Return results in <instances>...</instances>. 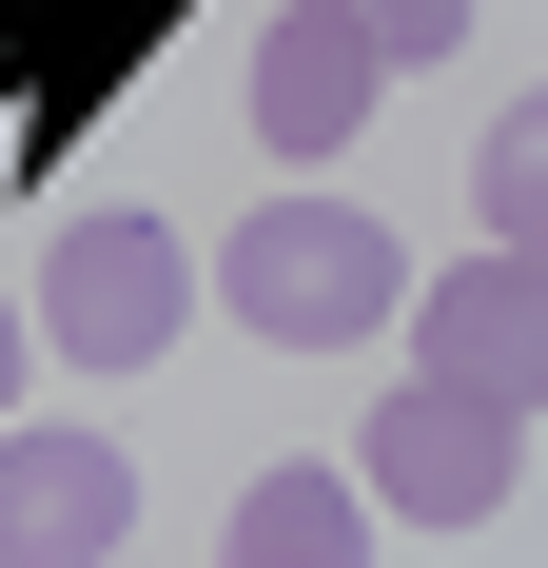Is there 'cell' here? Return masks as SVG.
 I'll return each mask as SVG.
<instances>
[{
	"label": "cell",
	"instance_id": "ba28073f",
	"mask_svg": "<svg viewBox=\"0 0 548 568\" xmlns=\"http://www.w3.org/2000/svg\"><path fill=\"white\" fill-rule=\"evenodd\" d=\"M470 216L548 255V99H509V118H490V158H470Z\"/></svg>",
	"mask_w": 548,
	"mask_h": 568
},
{
	"label": "cell",
	"instance_id": "3957f363",
	"mask_svg": "<svg viewBox=\"0 0 548 568\" xmlns=\"http://www.w3.org/2000/svg\"><path fill=\"white\" fill-rule=\"evenodd\" d=\"M509 470H529V412H509V393L412 373V393L373 412V490H392L412 529H490V510H509Z\"/></svg>",
	"mask_w": 548,
	"mask_h": 568
},
{
	"label": "cell",
	"instance_id": "6da1fadb",
	"mask_svg": "<svg viewBox=\"0 0 548 568\" xmlns=\"http://www.w3.org/2000/svg\"><path fill=\"white\" fill-rule=\"evenodd\" d=\"M216 294L255 314L274 353H353V334H392V314H412V255H392V216H353V196H294V176H274V216H235Z\"/></svg>",
	"mask_w": 548,
	"mask_h": 568
},
{
	"label": "cell",
	"instance_id": "9c48e42d",
	"mask_svg": "<svg viewBox=\"0 0 548 568\" xmlns=\"http://www.w3.org/2000/svg\"><path fill=\"white\" fill-rule=\"evenodd\" d=\"M294 20H333V40H373L392 79H412V59H450V40H470V0H294Z\"/></svg>",
	"mask_w": 548,
	"mask_h": 568
},
{
	"label": "cell",
	"instance_id": "52a82bcc",
	"mask_svg": "<svg viewBox=\"0 0 548 568\" xmlns=\"http://www.w3.org/2000/svg\"><path fill=\"white\" fill-rule=\"evenodd\" d=\"M373 470H255V490H235V549L255 568H333V549H373Z\"/></svg>",
	"mask_w": 548,
	"mask_h": 568
},
{
	"label": "cell",
	"instance_id": "30bf717a",
	"mask_svg": "<svg viewBox=\"0 0 548 568\" xmlns=\"http://www.w3.org/2000/svg\"><path fill=\"white\" fill-rule=\"evenodd\" d=\"M0 393H20V314H0Z\"/></svg>",
	"mask_w": 548,
	"mask_h": 568
},
{
	"label": "cell",
	"instance_id": "8992f818",
	"mask_svg": "<svg viewBox=\"0 0 548 568\" xmlns=\"http://www.w3.org/2000/svg\"><path fill=\"white\" fill-rule=\"evenodd\" d=\"M235 99H255L274 176H314L333 138H353V118L392 99V59H373V40H333V20H294V0H274V20H255V79H235Z\"/></svg>",
	"mask_w": 548,
	"mask_h": 568
},
{
	"label": "cell",
	"instance_id": "277c9868",
	"mask_svg": "<svg viewBox=\"0 0 548 568\" xmlns=\"http://www.w3.org/2000/svg\"><path fill=\"white\" fill-rule=\"evenodd\" d=\"M412 373L548 412V255H529V235H490V255H450V275L412 294Z\"/></svg>",
	"mask_w": 548,
	"mask_h": 568
},
{
	"label": "cell",
	"instance_id": "7a4b0ae2",
	"mask_svg": "<svg viewBox=\"0 0 548 568\" xmlns=\"http://www.w3.org/2000/svg\"><path fill=\"white\" fill-rule=\"evenodd\" d=\"M176 314H196V255H176V216H79L40 255V334L79 353V373H158Z\"/></svg>",
	"mask_w": 548,
	"mask_h": 568
},
{
	"label": "cell",
	"instance_id": "5b68a950",
	"mask_svg": "<svg viewBox=\"0 0 548 568\" xmlns=\"http://www.w3.org/2000/svg\"><path fill=\"white\" fill-rule=\"evenodd\" d=\"M0 549H20V568L138 549V470H118L99 432H0Z\"/></svg>",
	"mask_w": 548,
	"mask_h": 568
}]
</instances>
